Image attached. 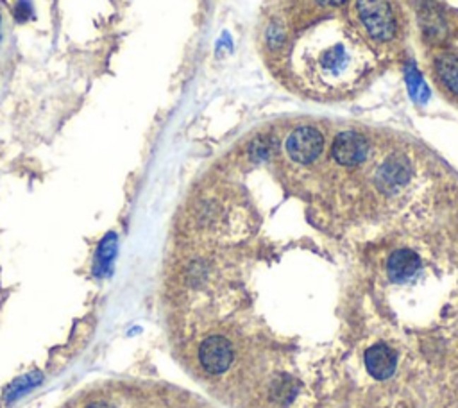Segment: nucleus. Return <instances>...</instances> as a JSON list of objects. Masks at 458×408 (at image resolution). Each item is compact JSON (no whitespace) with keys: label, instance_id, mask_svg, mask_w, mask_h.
Here are the masks:
<instances>
[{"label":"nucleus","instance_id":"obj_1","mask_svg":"<svg viewBox=\"0 0 458 408\" xmlns=\"http://www.w3.org/2000/svg\"><path fill=\"white\" fill-rule=\"evenodd\" d=\"M286 20V40L265 59L285 86L315 100H342L355 95L378 72L380 57L358 35L346 11Z\"/></svg>","mask_w":458,"mask_h":408},{"label":"nucleus","instance_id":"obj_2","mask_svg":"<svg viewBox=\"0 0 458 408\" xmlns=\"http://www.w3.org/2000/svg\"><path fill=\"white\" fill-rule=\"evenodd\" d=\"M349 20L380 59L399 56L409 35V16L399 0H349Z\"/></svg>","mask_w":458,"mask_h":408},{"label":"nucleus","instance_id":"obj_3","mask_svg":"<svg viewBox=\"0 0 458 408\" xmlns=\"http://www.w3.org/2000/svg\"><path fill=\"white\" fill-rule=\"evenodd\" d=\"M428 74L440 95L458 104V47H433L428 52Z\"/></svg>","mask_w":458,"mask_h":408},{"label":"nucleus","instance_id":"obj_4","mask_svg":"<svg viewBox=\"0 0 458 408\" xmlns=\"http://www.w3.org/2000/svg\"><path fill=\"white\" fill-rule=\"evenodd\" d=\"M417 16H419L421 35L432 49L450 45L447 40L457 27L451 25V13L442 4L435 0H421Z\"/></svg>","mask_w":458,"mask_h":408},{"label":"nucleus","instance_id":"obj_5","mask_svg":"<svg viewBox=\"0 0 458 408\" xmlns=\"http://www.w3.org/2000/svg\"><path fill=\"white\" fill-rule=\"evenodd\" d=\"M285 149L288 158L299 165L313 163L324 151V136L312 126H301L286 138Z\"/></svg>","mask_w":458,"mask_h":408},{"label":"nucleus","instance_id":"obj_6","mask_svg":"<svg viewBox=\"0 0 458 408\" xmlns=\"http://www.w3.org/2000/svg\"><path fill=\"white\" fill-rule=\"evenodd\" d=\"M199 362L210 374H222L233 362V347L222 335H211L199 346Z\"/></svg>","mask_w":458,"mask_h":408},{"label":"nucleus","instance_id":"obj_7","mask_svg":"<svg viewBox=\"0 0 458 408\" xmlns=\"http://www.w3.org/2000/svg\"><path fill=\"white\" fill-rule=\"evenodd\" d=\"M369 144L358 133H342L333 144V158L344 167H355L365 161Z\"/></svg>","mask_w":458,"mask_h":408},{"label":"nucleus","instance_id":"obj_8","mask_svg":"<svg viewBox=\"0 0 458 408\" xmlns=\"http://www.w3.org/2000/svg\"><path fill=\"white\" fill-rule=\"evenodd\" d=\"M365 369L376 380H389L397 366V355L387 344H376L369 347L363 355Z\"/></svg>","mask_w":458,"mask_h":408},{"label":"nucleus","instance_id":"obj_9","mask_svg":"<svg viewBox=\"0 0 458 408\" xmlns=\"http://www.w3.org/2000/svg\"><path fill=\"white\" fill-rule=\"evenodd\" d=\"M279 4L292 16H313L346 11L349 0H279Z\"/></svg>","mask_w":458,"mask_h":408},{"label":"nucleus","instance_id":"obj_10","mask_svg":"<svg viewBox=\"0 0 458 408\" xmlns=\"http://www.w3.org/2000/svg\"><path fill=\"white\" fill-rule=\"evenodd\" d=\"M421 267V256L413 249L401 247L389 256L387 262V274L392 281H405L413 278Z\"/></svg>","mask_w":458,"mask_h":408},{"label":"nucleus","instance_id":"obj_11","mask_svg":"<svg viewBox=\"0 0 458 408\" xmlns=\"http://www.w3.org/2000/svg\"><path fill=\"white\" fill-rule=\"evenodd\" d=\"M117 249H119V237L114 231H107L102 238H100L99 245H97L95 252V264H93V274L97 278H104V276L111 274L113 269V262L117 258Z\"/></svg>","mask_w":458,"mask_h":408},{"label":"nucleus","instance_id":"obj_12","mask_svg":"<svg viewBox=\"0 0 458 408\" xmlns=\"http://www.w3.org/2000/svg\"><path fill=\"white\" fill-rule=\"evenodd\" d=\"M43 382V374L40 371H33L29 374H23L18 380L11 383V387L6 392V403H13V401L20 400L22 396H25L27 392H31L33 389L40 385Z\"/></svg>","mask_w":458,"mask_h":408},{"label":"nucleus","instance_id":"obj_13","mask_svg":"<svg viewBox=\"0 0 458 408\" xmlns=\"http://www.w3.org/2000/svg\"><path fill=\"white\" fill-rule=\"evenodd\" d=\"M31 15H33L31 0H18L15 6V9H13V16L16 18V22H20V23L27 22V20L31 18Z\"/></svg>","mask_w":458,"mask_h":408},{"label":"nucleus","instance_id":"obj_14","mask_svg":"<svg viewBox=\"0 0 458 408\" xmlns=\"http://www.w3.org/2000/svg\"><path fill=\"white\" fill-rule=\"evenodd\" d=\"M86 408H117V407L111 403H107V401H95V403H90Z\"/></svg>","mask_w":458,"mask_h":408}]
</instances>
